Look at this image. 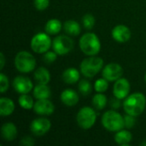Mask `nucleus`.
Listing matches in <instances>:
<instances>
[{"instance_id": "obj_33", "label": "nucleus", "mask_w": 146, "mask_h": 146, "mask_svg": "<svg viewBox=\"0 0 146 146\" xmlns=\"http://www.w3.org/2000/svg\"><path fill=\"white\" fill-rule=\"evenodd\" d=\"M35 144L34 139L30 136H25L20 142V145L23 146H33Z\"/></svg>"}, {"instance_id": "obj_37", "label": "nucleus", "mask_w": 146, "mask_h": 146, "mask_svg": "<svg viewBox=\"0 0 146 146\" xmlns=\"http://www.w3.org/2000/svg\"><path fill=\"white\" fill-rule=\"evenodd\" d=\"M145 82H146V74H145Z\"/></svg>"}, {"instance_id": "obj_25", "label": "nucleus", "mask_w": 146, "mask_h": 146, "mask_svg": "<svg viewBox=\"0 0 146 146\" xmlns=\"http://www.w3.org/2000/svg\"><path fill=\"white\" fill-rule=\"evenodd\" d=\"M18 103H19V105L24 109V110H31V109H33V106H34V102H33V99L31 96L27 94H21V96L19 97L18 98Z\"/></svg>"}, {"instance_id": "obj_28", "label": "nucleus", "mask_w": 146, "mask_h": 146, "mask_svg": "<svg viewBox=\"0 0 146 146\" xmlns=\"http://www.w3.org/2000/svg\"><path fill=\"white\" fill-rule=\"evenodd\" d=\"M82 24L87 30H91L95 26V17L92 14H86L82 18Z\"/></svg>"}, {"instance_id": "obj_3", "label": "nucleus", "mask_w": 146, "mask_h": 146, "mask_svg": "<svg viewBox=\"0 0 146 146\" xmlns=\"http://www.w3.org/2000/svg\"><path fill=\"white\" fill-rule=\"evenodd\" d=\"M104 60L96 56H91L85 58L80 66V73L86 78H93L104 67Z\"/></svg>"}, {"instance_id": "obj_22", "label": "nucleus", "mask_w": 146, "mask_h": 146, "mask_svg": "<svg viewBox=\"0 0 146 146\" xmlns=\"http://www.w3.org/2000/svg\"><path fill=\"white\" fill-rule=\"evenodd\" d=\"M33 76L38 84H48L50 81V74L48 69L44 67L37 68Z\"/></svg>"}, {"instance_id": "obj_31", "label": "nucleus", "mask_w": 146, "mask_h": 146, "mask_svg": "<svg viewBox=\"0 0 146 146\" xmlns=\"http://www.w3.org/2000/svg\"><path fill=\"white\" fill-rule=\"evenodd\" d=\"M136 116L131 115L127 114V115L124 116V124H125V127L127 129H131L134 127L135 123H136Z\"/></svg>"}, {"instance_id": "obj_36", "label": "nucleus", "mask_w": 146, "mask_h": 146, "mask_svg": "<svg viewBox=\"0 0 146 146\" xmlns=\"http://www.w3.org/2000/svg\"><path fill=\"white\" fill-rule=\"evenodd\" d=\"M141 145H146V142H143V143L141 144Z\"/></svg>"}, {"instance_id": "obj_20", "label": "nucleus", "mask_w": 146, "mask_h": 146, "mask_svg": "<svg viewBox=\"0 0 146 146\" xmlns=\"http://www.w3.org/2000/svg\"><path fill=\"white\" fill-rule=\"evenodd\" d=\"M114 139H115V143L118 144L119 145L127 146L131 143V141L133 139V135L129 131L121 129V130L116 132Z\"/></svg>"}, {"instance_id": "obj_17", "label": "nucleus", "mask_w": 146, "mask_h": 146, "mask_svg": "<svg viewBox=\"0 0 146 146\" xmlns=\"http://www.w3.org/2000/svg\"><path fill=\"white\" fill-rule=\"evenodd\" d=\"M80 71L74 68H68L65 69L62 75V80L66 84H68V85H73L78 82L80 80Z\"/></svg>"}, {"instance_id": "obj_32", "label": "nucleus", "mask_w": 146, "mask_h": 146, "mask_svg": "<svg viewBox=\"0 0 146 146\" xmlns=\"http://www.w3.org/2000/svg\"><path fill=\"white\" fill-rule=\"evenodd\" d=\"M57 58V54L53 50V51H46L44 53L43 59L46 63H52L54 62Z\"/></svg>"}, {"instance_id": "obj_18", "label": "nucleus", "mask_w": 146, "mask_h": 146, "mask_svg": "<svg viewBox=\"0 0 146 146\" xmlns=\"http://www.w3.org/2000/svg\"><path fill=\"white\" fill-rule=\"evenodd\" d=\"M15 103L9 98H0V115L1 116H9L15 110Z\"/></svg>"}, {"instance_id": "obj_34", "label": "nucleus", "mask_w": 146, "mask_h": 146, "mask_svg": "<svg viewBox=\"0 0 146 146\" xmlns=\"http://www.w3.org/2000/svg\"><path fill=\"white\" fill-rule=\"evenodd\" d=\"M121 100L120 98H116V97H114L110 99V106L114 109V110H117L121 107Z\"/></svg>"}, {"instance_id": "obj_6", "label": "nucleus", "mask_w": 146, "mask_h": 146, "mask_svg": "<svg viewBox=\"0 0 146 146\" xmlns=\"http://www.w3.org/2000/svg\"><path fill=\"white\" fill-rule=\"evenodd\" d=\"M76 121L80 128L88 130L92 128L96 123L97 114L94 109L91 107H87V106L83 107L78 111Z\"/></svg>"}, {"instance_id": "obj_13", "label": "nucleus", "mask_w": 146, "mask_h": 146, "mask_svg": "<svg viewBox=\"0 0 146 146\" xmlns=\"http://www.w3.org/2000/svg\"><path fill=\"white\" fill-rule=\"evenodd\" d=\"M33 110L39 115H50L55 110V106L49 98L38 99L33 106Z\"/></svg>"}, {"instance_id": "obj_7", "label": "nucleus", "mask_w": 146, "mask_h": 146, "mask_svg": "<svg viewBox=\"0 0 146 146\" xmlns=\"http://www.w3.org/2000/svg\"><path fill=\"white\" fill-rule=\"evenodd\" d=\"M52 46V41L47 33H38L31 40V49L38 54H44Z\"/></svg>"}, {"instance_id": "obj_12", "label": "nucleus", "mask_w": 146, "mask_h": 146, "mask_svg": "<svg viewBox=\"0 0 146 146\" xmlns=\"http://www.w3.org/2000/svg\"><path fill=\"white\" fill-rule=\"evenodd\" d=\"M130 90H131V86L129 81L122 77L117 80L113 86L114 96L120 99H125L129 95Z\"/></svg>"}, {"instance_id": "obj_19", "label": "nucleus", "mask_w": 146, "mask_h": 146, "mask_svg": "<svg viewBox=\"0 0 146 146\" xmlns=\"http://www.w3.org/2000/svg\"><path fill=\"white\" fill-rule=\"evenodd\" d=\"M33 94L37 100L45 99L50 97L51 92L50 88L47 86V84H38L34 86Z\"/></svg>"}, {"instance_id": "obj_16", "label": "nucleus", "mask_w": 146, "mask_h": 146, "mask_svg": "<svg viewBox=\"0 0 146 146\" xmlns=\"http://www.w3.org/2000/svg\"><path fill=\"white\" fill-rule=\"evenodd\" d=\"M1 134L6 141H13L17 136V128L12 122H6L1 127Z\"/></svg>"}, {"instance_id": "obj_15", "label": "nucleus", "mask_w": 146, "mask_h": 146, "mask_svg": "<svg viewBox=\"0 0 146 146\" xmlns=\"http://www.w3.org/2000/svg\"><path fill=\"white\" fill-rule=\"evenodd\" d=\"M61 101L68 107H73L76 105L80 100L78 93L73 89H65L60 96Z\"/></svg>"}, {"instance_id": "obj_11", "label": "nucleus", "mask_w": 146, "mask_h": 146, "mask_svg": "<svg viewBox=\"0 0 146 146\" xmlns=\"http://www.w3.org/2000/svg\"><path fill=\"white\" fill-rule=\"evenodd\" d=\"M12 84L15 92L20 94H27L33 90V81L26 76H16Z\"/></svg>"}, {"instance_id": "obj_8", "label": "nucleus", "mask_w": 146, "mask_h": 146, "mask_svg": "<svg viewBox=\"0 0 146 146\" xmlns=\"http://www.w3.org/2000/svg\"><path fill=\"white\" fill-rule=\"evenodd\" d=\"M74 46V40L67 35H59L52 41L53 50L60 56H64L69 53Z\"/></svg>"}, {"instance_id": "obj_35", "label": "nucleus", "mask_w": 146, "mask_h": 146, "mask_svg": "<svg viewBox=\"0 0 146 146\" xmlns=\"http://www.w3.org/2000/svg\"><path fill=\"white\" fill-rule=\"evenodd\" d=\"M4 64H5V57H4L3 53L1 52V54H0V69H1V70L3 68Z\"/></svg>"}, {"instance_id": "obj_21", "label": "nucleus", "mask_w": 146, "mask_h": 146, "mask_svg": "<svg viewBox=\"0 0 146 146\" xmlns=\"http://www.w3.org/2000/svg\"><path fill=\"white\" fill-rule=\"evenodd\" d=\"M63 29L65 33L70 36H78L81 32L80 23L74 20L66 21L63 24Z\"/></svg>"}, {"instance_id": "obj_29", "label": "nucleus", "mask_w": 146, "mask_h": 146, "mask_svg": "<svg viewBox=\"0 0 146 146\" xmlns=\"http://www.w3.org/2000/svg\"><path fill=\"white\" fill-rule=\"evenodd\" d=\"M9 86V82L8 77L4 74L1 73V74H0V91H1V93H4L8 90Z\"/></svg>"}, {"instance_id": "obj_1", "label": "nucleus", "mask_w": 146, "mask_h": 146, "mask_svg": "<svg viewBox=\"0 0 146 146\" xmlns=\"http://www.w3.org/2000/svg\"><path fill=\"white\" fill-rule=\"evenodd\" d=\"M146 98L141 92H135L128 95L123 102L124 111L133 116L140 115L144 112Z\"/></svg>"}, {"instance_id": "obj_4", "label": "nucleus", "mask_w": 146, "mask_h": 146, "mask_svg": "<svg viewBox=\"0 0 146 146\" xmlns=\"http://www.w3.org/2000/svg\"><path fill=\"white\" fill-rule=\"evenodd\" d=\"M104 127L110 132H118L125 127L124 117L115 110L106 111L102 116Z\"/></svg>"}, {"instance_id": "obj_24", "label": "nucleus", "mask_w": 146, "mask_h": 146, "mask_svg": "<svg viewBox=\"0 0 146 146\" xmlns=\"http://www.w3.org/2000/svg\"><path fill=\"white\" fill-rule=\"evenodd\" d=\"M108 100H107V97L101 92H98L96 95L93 96L92 98V105L94 106L95 109L101 110L103 109H104L107 105Z\"/></svg>"}, {"instance_id": "obj_2", "label": "nucleus", "mask_w": 146, "mask_h": 146, "mask_svg": "<svg viewBox=\"0 0 146 146\" xmlns=\"http://www.w3.org/2000/svg\"><path fill=\"white\" fill-rule=\"evenodd\" d=\"M79 45L81 51L88 56H96L101 50V43L97 34L94 33H86L80 38Z\"/></svg>"}, {"instance_id": "obj_27", "label": "nucleus", "mask_w": 146, "mask_h": 146, "mask_svg": "<svg viewBox=\"0 0 146 146\" xmlns=\"http://www.w3.org/2000/svg\"><path fill=\"white\" fill-rule=\"evenodd\" d=\"M108 88H109V81L104 77L97 80L94 83V89L97 92L104 93L108 90Z\"/></svg>"}, {"instance_id": "obj_9", "label": "nucleus", "mask_w": 146, "mask_h": 146, "mask_svg": "<svg viewBox=\"0 0 146 146\" xmlns=\"http://www.w3.org/2000/svg\"><path fill=\"white\" fill-rule=\"evenodd\" d=\"M102 75L108 81H116L122 77L123 68L116 62H110L103 68Z\"/></svg>"}, {"instance_id": "obj_14", "label": "nucleus", "mask_w": 146, "mask_h": 146, "mask_svg": "<svg viewBox=\"0 0 146 146\" xmlns=\"http://www.w3.org/2000/svg\"><path fill=\"white\" fill-rule=\"evenodd\" d=\"M112 38L118 43H126L127 42L132 36L130 29L125 25H117L115 26L111 32Z\"/></svg>"}, {"instance_id": "obj_5", "label": "nucleus", "mask_w": 146, "mask_h": 146, "mask_svg": "<svg viewBox=\"0 0 146 146\" xmlns=\"http://www.w3.org/2000/svg\"><path fill=\"white\" fill-rule=\"evenodd\" d=\"M15 66L20 73L27 74L32 72L36 67V59L28 51H19L15 57Z\"/></svg>"}, {"instance_id": "obj_30", "label": "nucleus", "mask_w": 146, "mask_h": 146, "mask_svg": "<svg viewBox=\"0 0 146 146\" xmlns=\"http://www.w3.org/2000/svg\"><path fill=\"white\" fill-rule=\"evenodd\" d=\"M50 0H33V5L38 11H43L49 7Z\"/></svg>"}, {"instance_id": "obj_23", "label": "nucleus", "mask_w": 146, "mask_h": 146, "mask_svg": "<svg viewBox=\"0 0 146 146\" xmlns=\"http://www.w3.org/2000/svg\"><path fill=\"white\" fill-rule=\"evenodd\" d=\"M44 30L48 34H57L62 30V22L57 19H50L46 22L44 26Z\"/></svg>"}, {"instance_id": "obj_26", "label": "nucleus", "mask_w": 146, "mask_h": 146, "mask_svg": "<svg viewBox=\"0 0 146 146\" xmlns=\"http://www.w3.org/2000/svg\"><path fill=\"white\" fill-rule=\"evenodd\" d=\"M78 88H79V92L83 96H88L89 94H91V92L92 91V84L87 80H80V83H79V85H78Z\"/></svg>"}, {"instance_id": "obj_10", "label": "nucleus", "mask_w": 146, "mask_h": 146, "mask_svg": "<svg viewBox=\"0 0 146 146\" xmlns=\"http://www.w3.org/2000/svg\"><path fill=\"white\" fill-rule=\"evenodd\" d=\"M51 127L50 120L44 117L34 119L30 125V130L35 136H43L46 134Z\"/></svg>"}]
</instances>
